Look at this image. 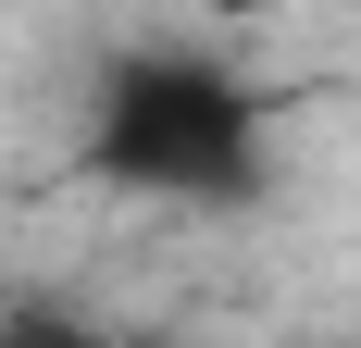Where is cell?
I'll use <instances>...</instances> for the list:
<instances>
[{"instance_id":"1","label":"cell","mask_w":361,"mask_h":348,"mask_svg":"<svg viewBox=\"0 0 361 348\" xmlns=\"http://www.w3.org/2000/svg\"><path fill=\"white\" fill-rule=\"evenodd\" d=\"M87 174L137 187V199H187V211H237L274 174V125H262L250 75L212 50H112L100 100H87Z\"/></svg>"},{"instance_id":"2","label":"cell","mask_w":361,"mask_h":348,"mask_svg":"<svg viewBox=\"0 0 361 348\" xmlns=\"http://www.w3.org/2000/svg\"><path fill=\"white\" fill-rule=\"evenodd\" d=\"M0 348H125V336H100L75 311H0Z\"/></svg>"},{"instance_id":"3","label":"cell","mask_w":361,"mask_h":348,"mask_svg":"<svg viewBox=\"0 0 361 348\" xmlns=\"http://www.w3.org/2000/svg\"><path fill=\"white\" fill-rule=\"evenodd\" d=\"M200 13H224V25H237V13H274V0H200Z\"/></svg>"}]
</instances>
